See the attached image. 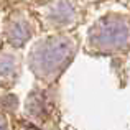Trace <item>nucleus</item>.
Segmentation results:
<instances>
[{
	"label": "nucleus",
	"instance_id": "1",
	"mask_svg": "<svg viewBox=\"0 0 130 130\" xmlns=\"http://www.w3.org/2000/svg\"><path fill=\"white\" fill-rule=\"evenodd\" d=\"M0 130H5V125H3L2 122H0Z\"/></svg>",
	"mask_w": 130,
	"mask_h": 130
}]
</instances>
